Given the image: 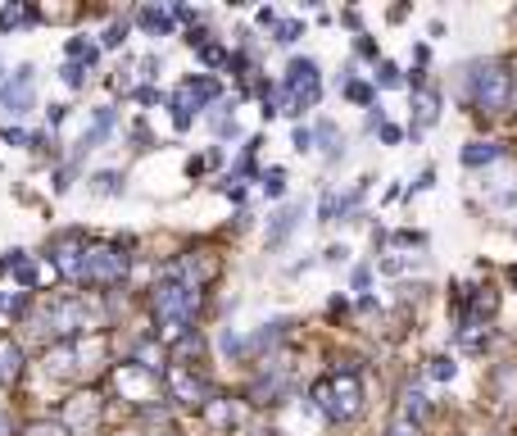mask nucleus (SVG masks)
Returning <instances> with one entry per match:
<instances>
[{"instance_id":"1","label":"nucleus","mask_w":517,"mask_h":436,"mask_svg":"<svg viewBox=\"0 0 517 436\" xmlns=\"http://www.w3.org/2000/svg\"><path fill=\"white\" fill-rule=\"evenodd\" d=\"M309 405L318 409L322 418H332V423H350V418L363 409V382L350 373V368L322 377V382H313Z\"/></svg>"},{"instance_id":"2","label":"nucleus","mask_w":517,"mask_h":436,"mask_svg":"<svg viewBox=\"0 0 517 436\" xmlns=\"http://www.w3.org/2000/svg\"><path fill=\"white\" fill-rule=\"evenodd\" d=\"M150 309H155V318H159L164 332H191V318H196V309H200V291L186 287V282H177V278H168V282H159L155 287Z\"/></svg>"},{"instance_id":"3","label":"nucleus","mask_w":517,"mask_h":436,"mask_svg":"<svg viewBox=\"0 0 517 436\" xmlns=\"http://www.w3.org/2000/svg\"><path fill=\"white\" fill-rule=\"evenodd\" d=\"M41 327H46L50 337H59V341H78V337H87V332H96L100 327V309L87 305L82 296H64L41 314Z\"/></svg>"},{"instance_id":"4","label":"nucleus","mask_w":517,"mask_h":436,"mask_svg":"<svg viewBox=\"0 0 517 436\" xmlns=\"http://www.w3.org/2000/svg\"><path fill=\"white\" fill-rule=\"evenodd\" d=\"M472 105L481 114H504L513 105V73H508V64L490 60L472 69Z\"/></svg>"},{"instance_id":"5","label":"nucleus","mask_w":517,"mask_h":436,"mask_svg":"<svg viewBox=\"0 0 517 436\" xmlns=\"http://www.w3.org/2000/svg\"><path fill=\"white\" fill-rule=\"evenodd\" d=\"M87 359H105V337H78V341H59L46 350V373L73 377L82 368H91Z\"/></svg>"},{"instance_id":"6","label":"nucleus","mask_w":517,"mask_h":436,"mask_svg":"<svg viewBox=\"0 0 517 436\" xmlns=\"http://www.w3.org/2000/svg\"><path fill=\"white\" fill-rule=\"evenodd\" d=\"M123 278H127L123 246H87V259H82V282L87 287H118Z\"/></svg>"},{"instance_id":"7","label":"nucleus","mask_w":517,"mask_h":436,"mask_svg":"<svg viewBox=\"0 0 517 436\" xmlns=\"http://www.w3.org/2000/svg\"><path fill=\"white\" fill-rule=\"evenodd\" d=\"M114 391L123 400H132V405H150V400H159V373L150 364H141V359L118 364L114 368Z\"/></svg>"},{"instance_id":"8","label":"nucleus","mask_w":517,"mask_h":436,"mask_svg":"<svg viewBox=\"0 0 517 436\" xmlns=\"http://www.w3.org/2000/svg\"><path fill=\"white\" fill-rule=\"evenodd\" d=\"M209 100H218V82L214 78H186L182 87H177V96H173V123H177V132L191 128V109L209 105Z\"/></svg>"},{"instance_id":"9","label":"nucleus","mask_w":517,"mask_h":436,"mask_svg":"<svg viewBox=\"0 0 517 436\" xmlns=\"http://www.w3.org/2000/svg\"><path fill=\"white\" fill-rule=\"evenodd\" d=\"M164 387H168V396L177 400V405H191V409H205L209 405V382L205 377H196L186 364H173L164 373Z\"/></svg>"},{"instance_id":"10","label":"nucleus","mask_w":517,"mask_h":436,"mask_svg":"<svg viewBox=\"0 0 517 436\" xmlns=\"http://www.w3.org/2000/svg\"><path fill=\"white\" fill-rule=\"evenodd\" d=\"M32 96H37V69H32V64L14 69L10 78H0V105L10 109V114H28Z\"/></svg>"},{"instance_id":"11","label":"nucleus","mask_w":517,"mask_h":436,"mask_svg":"<svg viewBox=\"0 0 517 436\" xmlns=\"http://www.w3.org/2000/svg\"><path fill=\"white\" fill-rule=\"evenodd\" d=\"M50 255H55V268L64 273V278H69V282H82V259H87V246H82L78 232L59 237L55 246H50Z\"/></svg>"},{"instance_id":"12","label":"nucleus","mask_w":517,"mask_h":436,"mask_svg":"<svg viewBox=\"0 0 517 436\" xmlns=\"http://www.w3.org/2000/svg\"><path fill=\"white\" fill-rule=\"evenodd\" d=\"M100 418V396L96 391H78V396L69 400V405H64V427H91Z\"/></svg>"},{"instance_id":"13","label":"nucleus","mask_w":517,"mask_h":436,"mask_svg":"<svg viewBox=\"0 0 517 436\" xmlns=\"http://www.w3.org/2000/svg\"><path fill=\"white\" fill-rule=\"evenodd\" d=\"M19 373H23V350H19V341L0 332V387L19 382Z\"/></svg>"},{"instance_id":"14","label":"nucleus","mask_w":517,"mask_h":436,"mask_svg":"<svg viewBox=\"0 0 517 436\" xmlns=\"http://www.w3.org/2000/svg\"><path fill=\"white\" fill-rule=\"evenodd\" d=\"M109 132H114V109H96V119H91V128L82 132V141H78V155H87V150H96L100 141L109 137Z\"/></svg>"},{"instance_id":"15","label":"nucleus","mask_w":517,"mask_h":436,"mask_svg":"<svg viewBox=\"0 0 517 436\" xmlns=\"http://www.w3.org/2000/svg\"><path fill=\"white\" fill-rule=\"evenodd\" d=\"M490 387H495V405L508 409L517 400V364H499L495 377H490Z\"/></svg>"},{"instance_id":"16","label":"nucleus","mask_w":517,"mask_h":436,"mask_svg":"<svg viewBox=\"0 0 517 436\" xmlns=\"http://www.w3.org/2000/svg\"><path fill=\"white\" fill-rule=\"evenodd\" d=\"M205 418L214 427H223V432H232V427H241V405H236V400H209Z\"/></svg>"},{"instance_id":"17","label":"nucleus","mask_w":517,"mask_h":436,"mask_svg":"<svg viewBox=\"0 0 517 436\" xmlns=\"http://www.w3.org/2000/svg\"><path fill=\"white\" fill-rule=\"evenodd\" d=\"M300 214H304V205H286L282 214L273 218V228H268V246H282V241L291 237V228L300 223Z\"/></svg>"},{"instance_id":"18","label":"nucleus","mask_w":517,"mask_h":436,"mask_svg":"<svg viewBox=\"0 0 517 436\" xmlns=\"http://www.w3.org/2000/svg\"><path fill=\"white\" fill-rule=\"evenodd\" d=\"M499 155H504V150H499L495 141H472V146L463 150V164H468V169H481V164H495Z\"/></svg>"},{"instance_id":"19","label":"nucleus","mask_w":517,"mask_h":436,"mask_svg":"<svg viewBox=\"0 0 517 436\" xmlns=\"http://www.w3.org/2000/svg\"><path fill=\"white\" fill-rule=\"evenodd\" d=\"M413 109H418V128H431L440 119V96L436 91H418L413 96Z\"/></svg>"},{"instance_id":"20","label":"nucleus","mask_w":517,"mask_h":436,"mask_svg":"<svg viewBox=\"0 0 517 436\" xmlns=\"http://www.w3.org/2000/svg\"><path fill=\"white\" fill-rule=\"evenodd\" d=\"M427 396H422V391H404V400H400V418H404V423H422V418H427Z\"/></svg>"},{"instance_id":"21","label":"nucleus","mask_w":517,"mask_h":436,"mask_svg":"<svg viewBox=\"0 0 517 436\" xmlns=\"http://www.w3.org/2000/svg\"><path fill=\"white\" fill-rule=\"evenodd\" d=\"M37 14L28 10V5H5L0 10V32H14V28H23V23H32Z\"/></svg>"},{"instance_id":"22","label":"nucleus","mask_w":517,"mask_h":436,"mask_svg":"<svg viewBox=\"0 0 517 436\" xmlns=\"http://www.w3.org/2000/svg\"><path fill=\"white\" fill-rule=\"evenodd\" d=\"M427 373L436 377V382H454V373H459V364H454V359H449V355H431V359H427Z\"/></svg>"},{"instance_id":"23","label":"nucleus","mask_w":517,"mask_h":436,"mask_svg":"<svg viewBox=\"0 0 517 436\" xmlns=\"http://www.w3.org/2000/svg\"><path fill=\"white\" fill-rule=\"evenodd\" d=\"M137 19H141V28H146V32H168V28H173V14H168V10H141Z\"/></svg>"},{"instance_id":"24","label":"nucleus","mask_w":517,"mask_h":436,"mask_svg":"<svg viewBox=\"0 0 517 436\" xmlns=\"http://www.w3.org/2000/svg\"><path fill=\"white\" fill-rule=\"evenodd\" d=\"M400 69H395L391 60H381V69H377V87H400Z\"/></svg>"},{"instance_id":"25","label":"nucleus","mask_w":517,"mask_h":436,"mask_svg":"<svg viewBox=\"0 0 517 436\" xmlns=\"http://www.w3.org/2000/svg\"><path fill=\"white\" fill-rule=\"evenodd\" d=\"M495 305H499V296L490 287H481L477 300H472V309H477V314H495Z\"/></svg>"},{"instance_id":"26","label":"nucleus","mask_w":517,"mask_h":436,"mask_svg":"<svg viewBox=\"0 0 517 436\" xmlns=\"http://www.w3.org/2000/svg\"><path fill=\"white\" fill-rule=\"evenodd\" d=\"M264 191H268V196H282V191H286V173L282 169H268L264 173Z\"/></svg>"},{"instance_id":"27","label":"nucleus","mask_w":517,"mask_h":436,"mask_svg":"<svg viewBox=\"0 0 517 436\" xmlns=\"http://www.w3.org/2000/svg\"><path fill=\"white\" fill-rule=\"evenodd\" d=\"M318 214H322V223H332V218L341 214V196H336V191H327V196H322V209H318Z\"/></svg>"},{"instance_id":"28","label":"nucleus","mask_w":517,"mask_h":436,"mask_svg":"<svg viewBox=\"0 0 517 436\" xmlns=\"http://www.w3.org/2000/svg\"><path fill=\"white\" fill-rule=\"evenodd\" d=\"M386 436H427V432H422V423H404V418H395V423L386 427Z\"/></svg>"},{"instance_id":"29","label":"nucleus","mask_w":517,"mask_h":436,"mask_svg":"<svg viewBox=\"0 0 517 436\" xmlns=\"http://www.w3.org/2000/svg\"><path fill=\"white\" fill-rule=\"evenodd\" d=\"M96 191L100 196H118V191H123L118 187V173H96Z\"/></svg>"},{"instance_id":"30","label":"nucleus","mask_w":517,"mask_h":436,"mask_svg":"<svg viewBox=\"0 0 517 436\" xmlns=\"http://www.w3.org/2000/svg\"><path fill=\"white\" fill-rule=\"evenodd\" d=\"M64 82H69V87H82V82H87V64H64Z\"/></svg>"},{"instance_id":"31","label":"nucleus","mask_w":517,"mask_h":436,"mask_svg":"<svg viewBox=\"0 0 517 436\" xmlns=\"http://www.w3.org/2000/svg\"><path fill=\"white\" fill-rule=\"evenodd\" d=\"M28 296H0V314H23Z\"/></svg>"},{"instance_id":"32","label":"nucleus","mask_w":517,"mask_h":436,"mask_svg":"<svg viewBox=\"0 0 517 436\" xmlns=\"http://www.w3.org/2000/svg\"><path fill=\"white\" fill-rule=\"evenodd\" d=\"M28 436H69V427H64V423H37Z\"/></svg>"},{"instance_id":"33","label":"nucleus","mask_w":517,"mask_h":436,"mask_svg":"<svg viewBox=\"0 0 517 436\" xmlns=\"http://www.w3.org/2000/svg\"><path fill=\"white\" fill-rule=\"evenodd\" d=\"M300 32H304V28H300V23L291 19V23H282V28H277V41H282V46H291V41L300 37Z\"/></svg>"},{"instance_id":"34","label":"nucleus","mask_w":517,"mask_h":436,"mask_svg":"<svg viewBox=\"0 0 517 436\" xmlns=\"http://www.w3.org/2000/svg\"><path fill=\"white\" fill-rule=\"evenodd\" d=\"M345 96H350V100H359V105H368V100H372V91L363 87V82H350V87H345Z\"/></svg>"},{"instance_id":"35","label":"nucleus","mask_w":517,"mask_h":436,"mask_svg":"<svg viewBox=\"0 0 517 436\" xmlns=\"http://www.w3.org/2000/svg\"><path fill=\"white\" fill-rule=\"evenodd\" d=\"M123 37H127V28H123V23H114V28H109L100 41H105V46H123Z\"/></svg>"},{"instance_id":"36","label":"nucleus","mask_w":517,"mask_h":436,"mask_svg":"<svg viewBox=\"0 0 517 436\" xmlns=\"http://www.w3.org/2000/svg\"><path fill=\"white\" fill-rule=\"evenodd\" d=\"M295 150H313V132L309 128H295Z\"/></svg>"},{"instance_id":"37","label":"nucleus","mask_w":517,"mask_h":436,"mask_svg":"<svg viewBox=\"0 0 517 436\" xmlns=\"http://www.w3.org/2000/svg\"><path fill=\"white\" fill-rule=\"evenodd\" d=\"M345 255H350V250H345V246H332V250H327V255H322V259H327V264H341Z\"/></svg>"},{"instance_id":"38","label":"nucleus","mask_w":517,"mask_h":436,"mask_svg":"<svg viewBox=\"0 0 517 436\" xmlns=\"http://www.w3.org/2000/svg\"><path fill=\"white\" fill-rule=\"evenodd\" d=\"M381 141H391V146H395V141H400V128H391V123H381Z\"/></svg>"},{"instance_id":"39","label":"nucleus","mask_w":517,"mask_h":436,"mask_svg":"<svg viewBox=\"0 0 517 436\" xmlns=\"http://www.w3.org/2000/svg\"><path fill=\"white\" fill-rule=\"evenodd\" d=\"M431 182H436V173H431V169H427V173H422V178H418V182H413V191H427V187H431Z\"/></svg>"},{"instance_id":"40","label":"nucleus","mask_w":517,"mask_h":436,"mask_svg":"<svg viewBox=\"0 0 517 436\" xmlns=\"http://www.w3.org/2000/svg\"><path fill=\"white\" fill-rule=\"evenodd\" d=\"M508 278H513V287H517V268H513V273H508Z\"/></svg>"},{"instance_id":"41","label":"nucleus","mask_w":517,"mask_h":436,"mask_svg":"<svg viewBox=\"0 0 517 436\" xmlns=\"http://www.w3.org/2000/svg\"><path fill=\"white\" fill-rule=\"evenodd\" d=\"M114 436H137V432H114Z\"/></svg>"},{"instance_id":"42","label":"nucleus","mask_w":517,"mask_h":436,"mask_svg":"<svg viewBox=\"0 0 517 436\" xmlns=\"http://www.w3.org/2000/svg\"><path fill=\"white\" fill-rule=\"evenodd\" d=\"M159 436H177V432H159Z\"/></svg>"}]
</instances>
